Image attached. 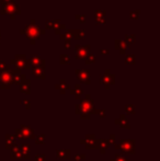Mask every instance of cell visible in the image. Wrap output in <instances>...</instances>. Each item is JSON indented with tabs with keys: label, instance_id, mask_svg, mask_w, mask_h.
<instances>
[{
	"label": "cell",
	"instance_id": "obj_6",
	"mask_svg": "<svg viewBox=\"0 0 160 161\" xmlns=\"http://www.w3.org/2000/svg\"><path fill=\"white\" fill-rule=\"evenodd\" d=\"M53 30H55L56 34H62L63 31H66V25L65 24H62L60 23V20L59 19H55V20H53Z\"/></svg>",
	"mask_w": 160,
	"mask_h": 161
},
{
	"label": "cell",
	"instance_id": "obj_14",
	"mask_svg": "<svg viewBox=\"0 0 160 161\" xmlns=\"http://www.w3.org/2000/svg\"><path fill=\"white\" fill-rule=\"evenodd\" d=\"M76 73L79 75V77L78 78L80 79V80H86V79L89 77V73H88L87 70H83V71H79V70H77Z\"/></svg>",
	"mask_w": 160,
	"mask_h": 161
},
{
	"label": "cell",
	"instance_id": "obj_22",
	"mask_svg": "<svg viewBox=\"0 0 160 161\" xmlns=\"http://www.w3.org/2000/svg\"><path fill=\"white\" fill-rule=\"evenodd\" d=\"M7 68H8V66L6 65L5 61H0V69H1V70H6Z\"/></svg>",
	"mask_w": 160,
	"mask_h": 161
},
{
	"label": "cell",
	"instance_id": "obj_20",
	"mask_svg": "<svg viewBox=\"0 0 160 161\" xmlns=\"http://www.w3.org/2000/svg\"><path fill=\"white\" fill-rule=\"evenodd\" d=\"M53 20H47L45 21V28L46 29H53Z\"/></svg>",
	"mask_w": 160,
	"mask_h": 161
},
{
	"label": "cell",
	"instance_id": "obj_18",
	"mask_svg": "<svg viewBox=\"0 0 160 161\" xmlns=\"http://www.w3.org/2000/svg\"><path fill=\"white\" fill-rule=\"evenodd\" d=\"M76 20L80 21L81 23H85L86 22V15L85 14H76Z\"/></svg>",
	"mask_w": 160,
	"mask_h": 161
},
{
	"label": "cell",
	"instance_id": "obj_24",
	"mask_svg": "<svg viewBox=\"0 0 160 161\" xmlns=\"http://www.w3.org/2000/svg\"><path fill=\"white\" fill-rule=\"evenodd\" d=\"M100 53L102 54V55H108V54H109V49H106V48H103V49L100 50Z\"/></svg>",
	"mask_w": 160,
	"mask_h": 161
},
{
	"label": "cell",
	"instance_id": "obj_9",
	"mask_svg": "<svg viewBox=\"0 0 160 161\" xmlns=\"http://www.w3.org/2000/svg\"><path fill=\"white\" fill-rule=\"evenodd\" d=\"M59 37H60V40H63L64 42H65V41H71L73 36H71V34H70L69 30H66L65 32H63L62 34H59Z\"/></svg>",
	"mask_w": 160,
	"mask_h": 161
},
{
	"label": "cell",
	"instance_id": "obj_5",
	"mask_svg": "<svg viewBox=\"0 0 160 161\" xmlns=\"http://www.w3.org/2000/svg\"><path fill=\"white\" fill-rule=\"evenodd\" d=\"M30 64H32L33 67H40V68H43L44 61H43L38 55L33 54V55H31V57H30Z\"/></svg>",
	"mask_w": 160,
	"mask_h": 161
},
{
	"label": "cell",
	"instance_id": "obj_23",
	"mask_svg": "<svg viewBox=\"0 0 160 161\" xmlns=\"http://www.w3.org/2000/svg\"><path fill=\"white\" fill-rule=\"evenodd\" d=\"M70 42H71V41H65V42H64V43H65V47L66 48L71 47V43H70Z\"/></svg>",
	"mask_w": 160,
	"mask_h": 161
},
{
	"label": "cell",
	"instance_id": "obj_16",
	"mask_svg": "<svg viewBox=\"0 0 160 161\" xmlns=\"http://www.w3.org/2000/svg\"><path fill=\"white\" fill-rule=\"evenodd\" d=\"M94 13H95V18H104L105 14H106L105 10H101V9H95Z\"/></svg>",
	"mask_w": 160,
	"mask_h": 161
},
{
	"label": "cell",
	"instance_id": "obj_1",
	"mask_svg": "<svg viewBox=\"0 0 160 161\" xmlns=\"http://www.w3.org/2000/svg\"><path fill=\"white\" fill-rule=\"evenodd\" d=\"M20 33L21 34H24V35L26 36V38L30 41V43L32 44V45H34V44L36 43V41L40 38V36L45 33V30L41 29L40 26L36 24L35 19H32V20L30 21V24H28L24 29L20 30Z\"/></svg>",
	"mask_w": 160,
	"mask_h": 161
},
{
	"label": "cell",
	"instance_id": "obj_7",
	"mask_svg": "<svg viewBox=\"0 0 160 161\" xmlns=\"http://www.w3.org/2000/svg\"><path fill=\"white\" fill-rule=\"evenodd\" d=\"M127 44L125 43V41H122V40H115L114 41V47L116 49L120 50L121 54H125V50L127 48Z\"/></svg>",
	"mask_w": 160,
	"mask_h": 161
},
{
	"label": "cell",
	"instance_id": "obj_8",
	"mask_svg": "<svg viewBox=\"0 0 160 161\" xmlns=\"http://www.w3.org/2000/svg\"><path fill=\"white\" fill-rule=\"evenodd\" d=\"M70 31V34H71V36H73V38H75V40H81V38L85 37V30H79V29H75V30H69Z\"/></svg>",
	"mask_w": 160,
	"mask_h": 161
},
{
	"label": "cell",
	"instance_id": "obj_21",
	"mask_svg": "<svg viewBox=\"0 0 160 161\" xmlns=\"http://www.w3.org/2000/svg\"><path fill=\"white\" fill-rule=\"evenodd\" d=\"M95 22H97V24H104L105 19L104 18H95Z\"/></svg>",
	"mask_w": 160,
	"mask_h": 161
},
{
	"label": "cell",
	"instance_id": "obj_11",
	"mask_svg": "<svg viewBox=\"0 0 160 161\" xmlns=\"http://www.w3.org/2000/svg\"><path fill=\"white\" fill-rule=\"evenodd\" d=\"M140 15V10L139 9H136V10H132L130 12V18L132 20H138Z\"/></svg>",
	"mask_w": 160,
	"mask_h": 161
},
{
	"label": "cell",
	"instance_id": "obj_19",
	"mask_svg": "<svg viewBox=\"0 0 160 161\" xmlns=\"http://www.w3.org/2000/svg\"><path fill=\"white\" fill-rule=\"evenodd\" d=\"M14 2V0H0V5L1 7L2 6H6V5H9V3H13Z\"/></svg>",
	"mask_w": 160,
	"mask_h": 161
},
{
	"label": "cell",
	"instance_id": "obj_13",
	"mask_svg": "<svg viewBox=\"0 0 160 161\" xmlns=\"http://www.w3.org/2000/svg\"><path fill=\"white\" fill-rule=\"evenodd\" d=\"M33 73H34V75L38 76V78H44V71H43V69L40 68V67H34Z\"/></svg>",
	"mask_w": 160,
	"mask_h": 161
},
{
	"label": "cell",
	"instance_id": "obj_4",
	"mask_svg": "<svg viewBox=\"0 0 160 161\" xmlns=\"http://www.w3.org/2000/svg\"><path fill=\"white\" fill-rule=\"evenodd\" d=\"M90 45L87 44V45H80V44H77L75 46V49H76V58L77 59H80V58H85L86 55L89 53V50H90Z\"/></svg>",
	"mask_w": 160,
	"mask_h": 161
},
{
	"label": "cell",
	"instance_id": "obj_15",
	"mask_svg": "<svg viewBox=\"0 0 160 161\" xmlns=\"http://www.w3.org/2000/svg\"><path fill=\"white\" fill-rule=\"evenodd\" d=\"M70 57L68 54H62L60 55V64H69Z\"/></svg>",
	"mask_w": 160,
	"mask_h": 161
},
{
	"label": "cell",
	"instance_id": "obj_17",
	"mask_svg": "<svg viewBox=\"0 0 160 161\" xmlns=\"http://www.w3.org/2000/svg\"><path fill=\"white\" fill-rule=\"evenodd\" d=\"M125 61L127 64H134L135 63V55H132V54L130 55H126Z\"/></svg>",
	"mask_w": 160,
	"mask_h": 161
},
{
	"label": "cell",
	"instance_id": "obj_2",
	"mask_svg": "<svg viewBox=\"0 0 160 161\" xmlns=\"http://www.w3.org/2000/svg\"><path fill=\"white\" fill-rule=\"evenodd\" d=\"M0 13L1 14H10V18L11 19H15L18 14H20L21 10H20V7L17 5V3H9V5H6L1 7V10H0Z\"/></svg>",
	"mask_w": 160,
	"mask_h": 161
},
{
	"label": "cell",
	"instance_id": "obj_12",
	"mask_svg": "<svg viewBox=\"0 0 160 161\" xmlns=\"http://www.w3.org/2000/svg\"><path fill=\"white\" fill-rule=\"evenodd\" d=\"M85 59H86V64H92V63H94V61H95V56L91 53H88L87 55H86Z\"/></svg>",
	"mask_w": 160,
	"mask_h": 161
},
{
	"label": "cell",
	"instance_id": "obj_10",
	"mask_svg": "<svg viewBox=\"0 0 160 161\" xmlns=\"http://www.w3.org/2000/svg\"><path fill=\"white\" fill-rule=\"evenodd\" d=\"M135 34H127V35H125V43L127 45H132L135 43Z\"/></svg>",
	"mask_w": 160,
	"mask_h": 161
},
{
	"label": "cell",
	"instance_id": "obj_3",
	"mask_svg": "<svg viewBox=\"0 0 160 161\" xmlns=\"http://www.w3.org/2000/svg\"><path fill=\"white\" fill-rule=\"evenodd\" d=\"M11 63L14 64L18 68H29V66H30V63L26 61L24 54H17L15 58Z\"/></svg>",
	"mask_w": 160,
	"mask_h": 161
},
{
	"label": "cell",
	"instance_id": "obj_25",
	"mask_svg": "<svg viewBox=\"0 0 160 161\" xmlns=\"http://www.w3.org/2000/svg\"><path fill=\"white\" fill-rule=\"evenodd\" d=\"M0 33H1V31H0Z\"/></svg>",
	"mask_w": 160,
	"mask_h": 161
}]
</instances>
